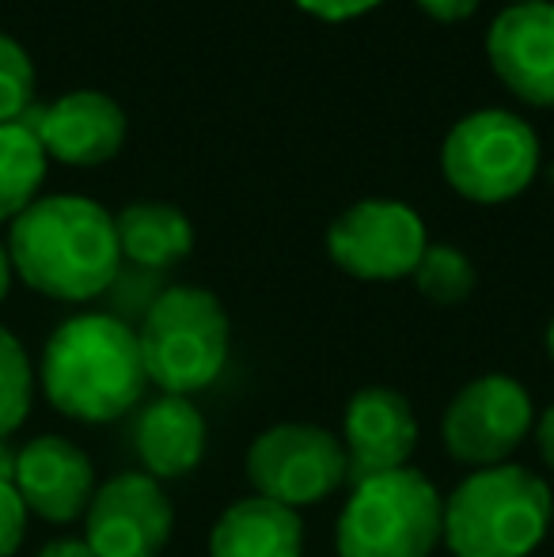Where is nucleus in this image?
Here are the masks:
<instances>
[{
  "label": "nucleus",
  "mask_w": 554,
  "mask_h": 557,
  "mask_svg": "<svg viewBox=\"0 0 554 557\" xmlns=\"http://www.w3.org/2000/svg\"><path fill=\"white\" fill-rule=\"evenodd\" d=\"M46 178V148L20 117L0 122V221L15 216L38 198Z\"/></svg>",
  "instance_id": "a211bd4d"
},
{
  "label": "nucleus",
  "mask_w": 554,
  "mask_h": 557,
  "mask_svg": "<svg viewBox=\"0 0 554 557\" xmlns=\"http://www.w3.org/2000/svg\"><path fill=\"white\" fill-rule=\"evenodd\" d=\"M35 557H96V554L88 550L84 539H53V543H46Z\"/></svg>",
  "instance_id": "bb28decb"
},
{
  "label": "nucleus",
  "mask_w": 554,
  "mask_h": 557,
  "mask_svg": "<svg viewBox=\"0 0 554 557\" xmlns=\"http://www.w3.org/2000/svg\"><path fill=\"white\" fill-rule=\"evenodd\" d=\"M535 447H540V459H543V467L551 470V478H554V403L547 406V410L535 418Z\"/></svg>",
  "instance_id": "a878e982"
},
{
  "label": "nucleus",
  "mask_w": 554,
  "mask_h": 557,
  "mask_svg": "<svg viewBox=\"0 0 554 557\" xmlns=\"http://www.w3.org/2000/svg\"><path fill=\"white\" fill-rule=\"evenodd\" d=\"M482 0H418V8L426 15H433L436 23H459L467 15H475Z\"/></svg>",
  "instance_id": "393cba45"
},
{
  "label": "nucleus",
  "mask_w": 554,
  "mask_h": 557,
  "mask_svg": "<svg viewBox=\"0 0 554 557\" xmlns=\"http://www.w3.org/2000/svg\"><path fill=\"white\" fill-rule=\"evenodd\" d=\"M8 285H12V258H8V247L0 243V300L8 296Z\"/></svg>",
  "instance_id": "cd10ccee"
},
{
  "label": "nucleus",
  "mask_w": 554,
  "mask_h": 557,
  "mask_svg": "<svg viewBox=\"0 0 554 557\" xmlns=\"http://www.w3.org/2000/svg\"><path fill=\"white\" fill-rule=\"evenodd\" d=\"M304 520L296 508L259 493L239 497L217 516L209 531V557H300Z\"/></svg>",
  "instance_id": "dca6fc26"
},
{
  "label": "nucleus",
  "mask_w": 554,
  "mask_h": 557,
  "mask_svg": "<svg viewBox=\"0 0 554 557\" xmlns=\"http://www.w3.org/2000/svg\"><path fill=\"white\" fill-rule=\"evenodd\" d=\"M429 247L426 221L395 198L354 201L327 227V255L357 281H403Z\"/></svg>",
  "instance_id": "1a4fd4ad"
},
{
  "label": "nucleus",
  "mask_w": 554,
  "mask_h": 557,
  "mask_svg": "<svg viewBox=\"0 0 554 557\" xmlns=\"http://www.w3.org/2000/svg\"><path fill=\"white\" fill-rule=\"evenodd\" d=\"M8 258L35 293L65 304L103 296L122 265L114 216L84 194H46L15 213Z\"/></svg>",
  "instance_id": "f257e3e1"
},
{
  "label": "nucleus",
  "mask_w": 554,
  "mask_h": 557,
  "mask_svg": "<svg viewBox=\"0 0 554 557\" xmlns=\"http://www.w3.org/2000/svg\"><path fill=\"white\" fill-rule=\"evenodd\" d=\"M554 523L551 482L520 462L467 470L444 493V543L452 557H532Z\"/></svg>",
  "instance_id": "7ed1b4c3"
},
{
  "label": "nucleus",
  "mask_w": 554,
  "mask_h": 557,
  "mask_svg": "<svg viewBox=\"0 0 554 557\" xmlns=\"http://www.w3.org/2000/svg\"><path fill=\"white\" fill-rule=\"evenodd\" d=\"M15 470V451L8 447V441H0V478H12Z\"/></svg>",
  "instance_id": "c85d7f7f"
},
{
  "label": "nucleus",
  "mask_w": 554,
  "mask_h": 557,
  "mask_svg": "<svg viewBox=\"0 0 554 557\" xmlns=\"http://www.w3.org/2000/svg\"><path fill=\"white\" fill-rule=\"evenodd\" d=\"M130 444H134V455L148 478L171 482V478H186L201 467L209 429L194 398L156 395L134 410Z\"/></svg>",
  "instance_id": "2eb2a0df"
},
{
  "label": "nucleus",
  "mask_w": 554,
  "mask_h": 557,
  "mask_svg": "<svg viewBox=\"0 0 554 557\" xmlns=\"http://www.w3.org/2000/svg\"><path fill=\"white\" fill-rule=\"evenodd\" d=\"M27 535V505L15 493L12 478H0V557H15Z\"/></svg>",
  "instance_id": "5701e85b"
},
{
  "label": "nucleus",
  "mask_w": 554,
  "mask_h": 557,
  "mask_svg": "<svg viewBox=\"0 0 554 557\" xmlns=\"http://www.w3.org/2000/svg\"><path fill=\"white\" fill-rule=\"evenodd\" d=\"M244 470L259 497L296 508V512L349 485V459L342 436L311 421H278L262 429L247 447Z\"/></svg>",
  "instance_id": "0eeeda50"
},
{
  "label": "nucleus",
  "mask_w": 554,
  "mask_h": 557,
  "mask_svg": "<svg viewBox=\"0 0 554 557\" xmlns=\"http://www.w3.org/2000/svg\"><path fill=\"white\" fill-rule=\"evenodd\" d=\"M42 391L58 413L84 425H111L145 403V360H140L137 326L84 311L46 337Z\"/></svg>",
  "instance_id": "f03ea898"
},
{
  "label": "nucleus",
  "mask_w": 554,
  "mask_h": 557,
  "mask_svg": "<svg viewBox=\"0 0 554 557\" xmlns=\"http://www.w3.org/2000/svg\"><path fill=\"white\" fill-rule=\"evenodd\" d=\"M535 429V398L517 375L482 372L452 395L441 418V441L467 470L497 467L517 455Z\"/></svg>",
  "instance_id": "6e6552de"
},
{
  "label": "nucleus",
  "mask_w": 554,
  "mask_h": 557,
  "mask_svg": "<svg viewBox=\"0 0 554 557\" xmlns=\"http://www.w3.org/2000/svg\"><path fill=\"white\" fill-rule=\"evenodd\" d=\"M38 133L46 156L65 163H103L126 140V111L114 96L96 88H76L53 103H30L20 114Z\"/></svg>",
  "instance_id": "4468645a"
},
{
  "label": "nucleus",
  "mask_w": 554,
  "mask_h": 557,
  "mask_svg": "<svg viewBox=\"0 0 554 557\" xmlns=\"http://www.w3.org/2000/svg\"><path fill=\"white\" fill-rule=\"evenodd\" d=\"M175 531V505L156 478L126 470L103 482L84 512V543L96 557H160Z\"/></svg>",
  "instance_id": "9d476101"
},
{
  "label": "nucleus",
  "mask_w": 554,
  "mask_h": 557,
  "mask_svg": "<svg viewBox=\"0 0 554 557\" xmlns=\"http://www.w3.org/2000/svg\"><path fill=\"white\" fill-rule=\"evenodd\" d=\"M418 413L403 391L361 387L342 413V447L349 459V485L387 470L410 467L418 447Z\"/></svg>",
  "instance_id": "9b49d317"
},
{
  "label": "nucleus",
  "mask_w": 554,
  "mask_h": 557,
  "mask_svg": "<svg viewBox=\"0 0 554 557\" xmlns=\"http://www.w3.org/2000/svg\"><path fill=\"white\" fill-rule=\"evenodd\" d=\"M35 65L30 53L0 30V122H12L35 103Z\"/></svg>",
  "instance_id": "412c9836"
},
{
  "label": "nucleus",
  "mask_w": 554,
  "mask_h": 557,
  "mask_svg": "<svg viewBox=\"0 0 554 557\" xmlns=\"http://www.w3.org/2000/svg\"><path fill=\"white\" fill-rule=\"evenodd\" d=\"M513 4H540V0H513Z\"/></svg>",
  "instance_id": "7c9ffc66"
},
{
  "label": "nucleus",
  "mask_w": 554,
  "mask_h": 557,
  "mask_svg": "<svg viewBox=\"0 0 554 557\" xmlns=\"http://www.w3.org/2000/svg\"><path fill=\"white\" fill-rule=\"evenodd\" d=\"M122 262L163 273L194 250V224L171 201H130L114 216Z\"/></svg>",
  "instance_id": "f3484780"
},
{
  "label": "nucleus",
  "mask_w": 554,
  "mask_h": 557,
  "mask_svg": "<svg viewBox=\"0 0 554 557\" xmlns=\"http://www.w3.org/2000/svg\"><path fill=\"white\" fill-rule=\"evenodd\" d=\"M444 543V493L403 467L349 485L334 523L338 557H429Z\"/></svg>",
  "instance_id": "39448f33"
},
{
  "label": "nucleus",
  "mask_w": 554,
  "mask_h": 557,
  "mask_svg": "<svg viewBox=\"0 0 554 557\" xmlns=\"http://www.w3.org/2000/svg\"><path fill=\"white\" fill-rule=\"evenodd\" d=\"M415 285L426 300L441 304V308H456L475 293V265L452 243H429L421 262L415 265Z\"/></svg>",
  "instance_id": "6ab92c4d"
},
{
  "label": "nucleus",
  "mask_w": 554,
  "mask_h": 557,
  "mask_svg": "<svg viewBox=\"0 0 554 557\" xmlns=\"http://www.w3.org/2000/svg\"><path fill=\"white\" fill-rule=\"evenodd\" d=\"M441 171L467 201L502 206L525 194L540 171V137L520 114L487 107L459 117L441 145Z\"/></svg>",
  "instance_id": "423d86ee"
},
{
  "label": "nucleus",
  "mask_w": 554,
  "mask_h": 557,
  "mask_svg": "<svg viewBox=\"0 0 554 557\" xmlns=\"http://www.w3.org/2000/svg\"><path fill=\"white\" fill-rule=\"evenodd\" d=\"M12 485L27 512L46 523H76L96 497V467L69 436L46 433L15 451Z\"/></svg>",
  "instance_id": "f8f14e48"
},
{
  "label": "nucleus",
  "mask_w": 554,
  "mask_h": 557,
  "mask_svg": "<svg viewBox=\"0 0 554 557\" xmlns=\"http://www.w3.org/2000/svg\"><path fill=\"white\" fill-rule=\"evenodd\" d=\"M543 342H547V357L554 360V315H551V323H547V337H543Z\"/></svg>",
  "instance_id": "c756f323"
},
{
  "label": "nucleus",
  "mask_w": 554,
  "mask_h": 557,
  "mask_svg": "<svg viewBox=\"0 0 554 557\" xmlns=\"http://www.w3.org/2000/svg\"><path fill=\"white\" fill-rule=\"evenodd\" d=\"M35 403V368L23 342L8 326H0V441L27 421Z\"/></svg>",
  "instance_id": "aec40b11"
},
{
  "label": "nucleus",
  "mask_w": 554,
  "mask_h": 557,
  "mask_svg": "<svg viewBox=\"0 0 554 557\" xmlns=\"http://www.w3.org/2000/svg\"><path fill=\"white\" fill-rule=\"evenodd\" d=\"M497 81L532 107H554V0L509 4L487 30Z\"/></svg>",
  "instance_id": "ddd939ff"
},
{
  "label": "nucleus",
  "mask_w": 554,
  "mask_h": 557,
  "mask_svg": "<svg viewBox=\"0 0 554 557\" xmlns=\"http://www.w3.org/2000/svg\"><path fill=\"white\" fill-rule=\"evenodd\" d=\"M160 293H163L160 273L122 262L119 273H114V281H111V288L103 293V300L111 304V308H107V315H114V319H122V323L134 326V323L145 319V311L152 308Z\"/></svg>",
  "instance_id": "4be33fe9"
},
{
  "label": "nucleus",
  "mask_w": 554,
  "mask_h": 557,
  "mask_svg": "<svg viewBox=\"0 0 554 557\" xmlns=\"http://www.w3.org/2000/svg\"><path fill=\"white\" fill-rule=\"evenodd\" d=\"M304 12H311L316 20H327V23H346V20H357V15L372 12L377 4L384 0H296Z\"/></svg>",
  "instance_id": "b1692460"
},
{
  "label": "nucleus",
  "mask_w": 554,
  "mask_h": 557,
  "mask_svg": "<svg viewBox=\"0 0 554 557\" xmlns=\"http://www.w3.org/2000/svg\"><path fill=\"white\" fill-rule=\"evenodd\" d=\"M145 375L160 395L194 398L229 364L232 323L209 288L168 285L137 323Z\"/></svg>",
  "instance_id": "20e7f679"
}]
</instances>
